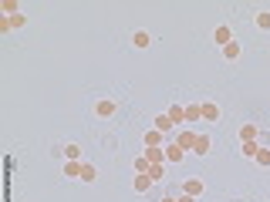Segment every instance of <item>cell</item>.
I'll list each match as a JSON object with an SVG mask.
<instances>
[{
  "mask_svg": "<svg viewBox=\"0 0 270 202\" xmlns=\"http://www.w3.org/2000/svg\"><path fill=\"white\" fill-rule=\"evenodd\" d=\"M115 112H118V101L115 98H98L95 101V115H98V118H112Z\"/></svg>",
  "mask_w": 270,
  "mask_h": 202,
  "instance_id": "obj_1",
  "label": "cell"
},
{
  "mask_svg": "<svg viewBox=\"0 0 270 202\" xmlns=\"http://www.w3.org/2000/svg\"><path fill=\"white\" fill-rule=\"evenodd\" d=\"M213 41H216V47H226L230 41H233V27H230V24H216Z\"/></svg>",
  "mask_w": 270,
  "mask_h": 202,
  "instance_id": "obj_2",
  "label": "cell"
},
{
  "mask_svg": "<svg viewBox=\"0 0 270 202\" xmlns=\"http://www.w3.org/2000/svg\"><path fill=\"white\" fill-rule=\"evenodd\" d=\"M196 138H199V135L192 132V128H182V132L176 135L172 142H176V145H179V148H186V152H192V145H196Z\"/></svg>",
  "mask_w": 270,
  "mask_h": 202,
  "instance_id": "obj_3",
  "label": "cell"
},
{
  "mask_svg": "<svg viewBox=\"0 0 270 202\" xmlns=\"http://www.w3.org/2000/svg\"><path fill=\"white\" fill-rule=\"evenodd\" d=\"M182 195H192V199H199V195H202V179L189 175V179L182 182Z\"/></svg>",
  "mask_w": 270,
  "mask_h": 202,
  "instance_id": "obj_4",
  "label": "cell"
},
{
  "mask_svg": "<svg viewBox=\"0 0 270 202\" xmlns=\"http://www.w3.org/2000/svg\"><path fill=\"white\" fill-rule=\"evenodd\" d=\"M152 128H156V132H162V135H169L172 128H176V125H172V118H169L166 112H159L156 118H152Z\"/></svg>",
  "mask_w": 270,
  "mask_h": 202,
  "instance_id": "obj_5",
  "label": "cell"
},
{
  "mask_svg": "<svg viewBox=\"0 0 270 202\" xmlns=\"http://www.w3.org/2000/svg\"><path fill=\"white\" fill-rule=\"evenodd\" d=\"M149 44H152V34H149V31H132V47L146 51Z\"/></svg>",
  "mask_w": 270,
  "mask_h": 202,
  "instance_id": "obj_6",
  "label": "cell"
},
{
  "mask_svg": "<svg viewBox=\"0 0 270 202\" xmlns=\"http://www.w3.org/2000/svg\"><path fill=\"white\" fill-rule=\"evenodd\" d=\"M166 115L172 118V125H182V122H186V105H169Z\"/></svg>",
  "mask_w": 270,
  "mask_h": 202,
  "instance_id": "obj_7",
  "label": "cell"
},
{
  "mask_svg": "<svg viewBox=\"0 0 270 202\" xmlns=\"http://www.w3.org/2000/svg\"><path fill=\"white\" fill-rule=\"evenodd\" d=\"M186 158V148H179L176 142H169L166 145V162H182Z\"/></svg>",
  "mask_w": 270,
  "mask_h": 202,
  "instance_id": "obj_8",
  "label": "cell"
},
{
  "mask_svg": "<svg viewBox=\"0 0 270 202\" xmlns=\"http://www.w3.org/2000/svg\"><path fill=\"white\" fill-rule=\"evenodd\" d=\"M146 175H149L152 182H162V179H166V162H152Z\"/></svg>",
  "mask_w": 270,
  "mask_h": 202,
  "instance_id": "obj_9",
  "label": "cell"
},
{
  "mask_svg": "<svg viewBox=\"0 0 270 202\" xmlns=\"http://www.w3.org/2000/svg\"><path fill=\"white\" fill-rule=\"evenodd\" d=\"M202 122H220V105L206 101V105H202Z\"/></svg>",
  "mask_w": 270,
  "mask_h": 202,
  "instance_id": "obj_10",
  "label": "cell"
},
{
  "mask_svg": "<svg viewBox=\"0 0 270 202\" xmlns=\"http://www.w3.org/2000/svg\"><path fill=\"white\" fill-rule=\"evenodd\" d=\"M210 148H213V142H210L206 135H199L196 145H192V155H210Z\"/></svg>",
  "mask_w": 270,
  "mask_h": 202,
  "instance_id": "obj_11",
  "label": "cell"
},
{
  "mask_svg": "<svg viewBox=\"0 0 270 202\" xmlns=\"http://www.w3.org/2000/svg\"><path fill=\"white\" fill-rule=\"evenodd\" d=\"M240 142H257V125H250V122L240 125Z\"/></svg>",
  "mask_w": 270,
  "mask_h": 202,
  "instance_id": "obj_12",
  "label": "cell"
},
{
  "mask_svg": "<svg viewBox=\"0 0 270 202\" xmlns=\"http://www.w3.org/2000/svg\"><path fill=\"white\" fill-rule=\"evenodd\" d=\"M132 185H135V192L142 195V192H149V185H152V179L149 175H142V172H135V179H132Z\"/></svg>",
  "mask_w": 270,
  "mask_h": 202,
  "instance_id": "obj_13",
  "label": "cell"
},
{
  "mask_svg": "<svg viewBox=\"0 0 270 202\" xmlns=\"http://www.w3.org/2000/svg\"><path fill=\"white\" fill-rule=\"evenodd\" d=\"M240 54H243V47H240V41H230V44L223 47V57H226V61H236Z\"/></svg>",
  "mask_w": 270,
  "mask_h": 202,
  "instance_id": "obj_14",
  "label": "cell"
},
{
  "mask_svg": "<svg viewBox=\"0 0 270 202\" xmlns=\"http://www.w3.org/2000/svg\"><path fill=\"white\" fill-rule=\"evenodd\" d=\"M64 158H68V162H81V145H78V142H68V145H64Z\"/></svg>",
  "mask_w": 270,
  "mask_h": 202,
  "instance_id": "obj_15",
  "label": "cell"
},
{
  "mask_svg": "<svg viewBox=\"0 0 270 202\" xmlns=\"http://www.w3.org/2000/svg\"><path fill=\"white\" fill-rule=\"evenodd\" d=\"M186 122H202V105H186Z\"/></svg>",
  "mask_w": 270,
  "mask_h": 202,
  "instance_id": "obj_16",
  "label": "cell"
},
{
  "mask_svg": "<svg viewBox=\"0 0 270 202\" xmlns=\"http://www.w3.org/2000/svg\"><path fill=\"white\" fill-rule=\"evenodd\" d=\"M257 152H260L257 142H240V155L243 158H257Z\"/></svg>",
  "mask_w": 270,
  "mask_h": 202,
  "instance_id": "obj_17",
  "label": "cell"
},
{
  "mask_svg": "<svg viewBox=\"0 0 270 202\" xmlns=\"http://www.w3.org/2000/svg\"><path fill=\"white\" fill-rule=\"evenodd\" d=\"M146 148H162V132H146Z\"/></svg>",
  "mask_w": 270,
  "mask_h": 202,
  "instance_id": "obj_18",
  "label": "cell"
},
{
  "mask_svg": "<svg viewBox=\"0 0 270 202\" xmlns=\"http://www.w3.org/2000/svg\"><path fill=\"white\" fill-rule=\"evenodd\" d=\"M98 179V168L88 165V162H81V182H95Z\"/></svg>",
  "mask_w": 270,
  "mask_h": 202,
  "instance_id": "obj_19",
  "label": "cell"
},
{
  "mask_svg": "<svg viewBox=\"0 0 270 202\" xmlns=\"http://www.w3.org/2000/svg\"><path fill=\"white\" fill-rule=\"evenodd\" d=\"M253 24H257V31H270V11H260L253 17Z\"/></svg>",
  "mask_w": 270,
  "mask_h": 202,
  "instance_id": "obj_20",
  "label": "cell"
},
{
  "mask_svg": "<svg viewBox=\"0 0 270 202\" xmlns=\"http://www.w3.org/2000/svg\"><path fill=\"white\" fill-rule=\"evenodd\" d=\"M142 155H146L149 162H166V148H146Z\"/></svg>",
  "mask_w": 270,
  "mask_h": 202,
  "instance_id": "obj_21",
  "label": "cell"
},
{
  "mask_svg": "<svg viewBox=\"0 0 270 202\" xmlns=\"http://www.w3.org/2000/svg\"><path fill=\"white\" fill-rule=\"evenodd\" d=\"M64 175L68 179H81V162H64Z\"/></svg>",
  "mask_w": 270,
  "mask_h": 202,
  "instance_id": "obj_22",
  "label": "cell"
},
{
  "mask_svg": "<svg viewBox=\"0 0 270 202\" xmlns=\"http://www.w3.org/2000/svg\"><path fill=\"white\" fill-rule=\"evenodd\" d=\"M149 165H152V162H149L146 155H135V162H132V168H135V172H142V175L149 172Z\"/></svg>",
  "mask_w": 270,
  "mask_h": 202,
  "instance_id": "obj_23",
  "label": "cell"
},
{
  "mask_svg": "<svg viewBox=\"0 0 270 202\" xmlns=\"http://www.w3.org/2000/svg\"><path fill=\"white\" fill-rule=\"evenodd\" d=\"M253 162H257V165H270V148H260Z\"/></svg>",
  "mask_w": 270,
  "mask_h": 202,
  "instance_id": "obj_24",
  "label": "cell"
},
{
  "mask_svg": "<svg viewBox=\"0 0 270 202\" xmlns=\"http://www.w3.org/2000/svg\"><path fill=\"white\" fill-rule=\"evenodd\" d=\"M179 202H196V199H192V195H179Z\"/></svg>",
  "mask_w": 270,
  "mask_h": 202,
  "instance_id": "obj_25",
  "label": "cell"
},
{
  "mask_svg": "<svg viewBox=\"0 0 270 202\" xmlns=\"http://www.w3.org/2000/svg\"><path fill=\"white\" fill-rule=\"evenodd\" d=\"M162 202H179V199H162Z\"/></svg>",
  "mask_w": 270,
  "mask_h": 202,
  "instance_id": "obj_26",
  "label": "cell"
}]
</instances>
